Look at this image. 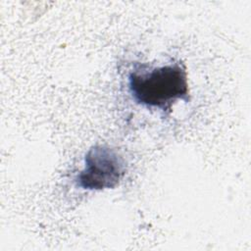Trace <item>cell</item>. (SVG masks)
<instances>
[{
    "instance_id": "cell-1",
    "label": "cell",
    "mask_w": 251,
    "mask_h": 251,
    "mask_svg": "<svg viewBox=\"0 0 251 251\" xmlns=\"http://www.w3.org/2000/svg\"><path fill=\"white\" fill-rule=\"evenodd\" d=\"M127 84L136 104L164 114L170 113L176 101L190 99L186 70L179 62L158 67L138 66L128 74Z\"/></svg>"
},
{
    "instance_id": "cell-2",
    "label": "cell",
    "mask_w": 251,
    "mask_h": 251,
    "mask_svg": "<svg viewBox=\"0 0 251 251\" xmlns=\"http://www.w3.org/2000/svg\"><path fill=\"white\" fill-rule=\"evenodd\" d=\"M126 172L124 156L108 145H94L84 156V168L75 178L85 190H104L117 187Z\"/></svg>"
}]
</instances>
